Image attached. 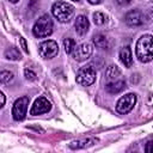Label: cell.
<instances>
[{"mask_svg":"<svg viewBox=\"0 0 153 153\" xmlns=\"http://www.w3.org/2000/svg\"><path fill=\"white\" fill-rule=\"evenodd\" d=\"M135 54L140 62L147 63L153 60V36L142 35L135 45Z\"/></svg>","mask_w":153,"mask_h":153,"instance_id":"obj_1","label":"cell"},{"mask_svg":"<svg viewBox=\"0 0 153 153\" xmlns=\"http://www.w3.org/2000/svg\"><path fill=\"white\" fill-rule=\"evenodd\" d=\"M51 13L60 23H68L74 14V7L65 1H56L51 6Z\"/></svg>","mask_w":153,"mask_h":153,"instance_id":"obj_2","label":"cell"},{"mask_svg":"<svg viewBox=\"0 0 153 153\" xmlns=\"http://www.w3.org/2000/svg\"><path fill=\"white\" fill-rule=\"evenodd\" d=\"M53 32V20L48 14L41 16L33 24L32 33L38 38H44L50 36Z\"/></svg>","mask_w":153,"mask_h":153,"instance_id":"obj_3","label":"cell"},{"mask_svg":"<svg viewBox=\"0 0 153 153\" xmlns=\"http://www.w3.org/2000/svg\"><path fill=\"white\" fill-rule=\"evenodd\" d=\"M96 78H97L96 69L91 66H85L78 71L75 80L81 86H90L96 81Z\"/></svg>","mask_w":153,"mask_h":153,"instance_id":"obj_4","label":"cell"},{"mask_svg":"<svg viewBox=\"0 0 153 153\" xmlns=\"http://www.w3.org/2000/svg\"><path fill=\"white\" fill-rule=\"evenodd\" d=\"M136 103V94L135 93H127L122 96L116 103V111L121 115H126L134 108Z\"/></svg>","mask_w":153,"mask_h":153,"instance_id":"obj_5","label":"cell"},{"mask_svg":"<svg viewBox=\"0 0 153 153\" xmlns=\"http://www.w3.org/2000/svg\"><path fill=\"white\" fill-rule=\"evenodd\" d=\"M38 53L43 59L50 60L59 54V45L53 39L43 41L38 47Z\"/></svg>","mask_w":153,"mask_h":153,"instance_id":"obj_6","label":"cell"},{"mask_svg":"<svg viewBox=\"0 0 153 153\" xmlns=\"http://www.w3.org/2000/svg\"><path fill=\"white\" fill-rule=\"evenodd\" d=\"M27 105H29L27 97H20L14 102L13 108H12V116L16 121H22L25 118V115L27 111Z\"/></svg>","mask_w":153,"mask_h":153,"instance_id":"obj_7","label":"cell"},{"mask_svg":"<svg viewBox=\"0 0 153 153\" xmlns=\"http://www.w3.org/2000/svg\"><path fill=\"white\" fill-rule=\"evenodd\" d=\"M51 109V104L50 102L45 98V97H38L35 103L32 104L31 109H30V115L32 116H37V115H42V114H47L49 112Z\"/></svg>","mask_w":153,"mask_h":153,"instance_id":"obj_8","label":"cell"},{"mask_svg":"<svg viewBox=\"0 0 153 153\" xmlns=\"http://www.w3.org/2000/svg\"><path fill=\"white\" fill-rule=\"evenodd\" d=\"M92 51H93V48H92V44L91 43H81L79 45H76L75 50L73 51V57L74 60L79 61V62H82V61H86L91 55H92Z\"/></svg>","mask_w":153,"mask_h":153,"instance_id":"obj_9","label":"cell"},{"mask_svg":"<svg viewBox=\"0 0 153 153\" xmlns=\"http://www.w3.org/2000/svg\"><path fill=\"white\" fill-rule=\"evenodd\" d=\"M124 22L129 26H140L145 22V16L139 10H131L124 16Z\"/></svg>","mask_w":153,"mask_h":153,"instance_id":"obj_10","label":"cell"},{"mask_svg":"<svg viewBox=\"0 0 153 153\" xmlns=\"http://www.w3.org/2000/svg\"><path fill=\"white\" fill-rule=\"evenodd\" d=\"M74 29H75V32L79 36H85L88 32V29H90V22L87 19V17L84 16V14L78 16L75 22H74Z\"/></svg>","mask_w":153,"mask_h":153,"instance_id":"obj_11","label":"cell"},{"mask_svg":"<svg viewBox=\"0 0 153 153\" xmlns=\"http://www.w3.org/2000/svg\"><path fill=\"white\" fill-rule=\"evenodd\" d=\"M97 142H98V139H96V137H86V139H80V140L72 141L68 145V147L71 149H82V148L91 147V146L96 145Z\"/></svg>","mask_w":153,"mask_h":153,"instance_id":"obj_12","label":"cell"},{"mask_svg":"<svg viewBox=\"0 0 153 153\" xmlns=\"http://www.w3.org/2000/svg\"><path fill=\"white\" fill-rule=\"evenodd\" d=\"M124 88H126V81L123 79H117V80L106 82L105 85V91L110 94H117L122 92Z\"/></svg>","mask_w":153,"mask_h":153,"instance_id":"obj_13","label":"cell"},{"mask_svg":"<svg viewBox=\"0 0 153 153\" xmlns=\"http://www.w3.org/2000/svg\"><path fill=\"white\" fill-rule=\"evenodd\" d=\"M120 61L126 68H130L133 66V54L129 45H126L120 50Z\"/></svg>","mask_w":153,"mask_h":153,"instance_id":"obj_14","label":"cell"},{"mask_svg":"<svg viewBox=\"0 0 153 153\" xmlns=\"http://www.w3.org/2000/svg\"><path fill=\"white\" fill-rule=\"evenodd\" d=\"M104 76H105L106 82L117 80V79H120V76H121V71H120V68H118L116 65H110V66L106 67L105 73H104Z\"/></svg>","mask_w":153,"mask_h":153,"instance_id":"obj_15","label":"cell"},{"mask_svg":"<svg viewBox=\"0 0 153 153\" xmlns=\"http://www.w3.org/2000/svg\"><path fill=\"white\" fill-rule=\"evenodd\" d=\"M92 42H93V44H94L97 48H99V49H108V48H109L108 38H106L104 35H102V33L94 35L93 38H92Z\"/></svg>","mask_w":153,"mask_h":153,"instance_id":"obj_16","label":"cell"},{"mask_svg":"<svg viewBox=\"0 0 153 153\" xmlns=\"http://www.w3.org/2000/svg\"><path fill=\"white\" fill-rule=\"evenodd\" d=\"M4 56L7 59V60H11V61H18L22 59V55L19 53V50L14 47H10L5 50L4 53Z\"/></svg>","mask_w":153,"mask_h":153,"instance_id":"obj_17","label":"cell"},{"mask_svg":"<svg viewBox=\"0 0 153 153\" xmlns=\"http://www.w3.org/2000/svg\"><path fill=\"white\" fill-rule=\"evenodd\" d=\"M63 48H65V51L67 54H73V51L75 50L76 48V43L73 38L68 37V38H65L63 39Z\"/></svg>","mask_w":153,"mask_h":153,"instance_id":"obj_18","label":"cell"},{"mask_svg":"<svg viewBox=\"0 0 153 153\" xmlns=\"http://www.w3.org/2000/svg\"><path fill=\"white\" fill-rule=\"evenodd\" d=\"M13 79H14V74L10 71H2L0 73V80L2 84H10L13 81Z\"/></svg>","mask_w":153,"mask_h":153,"instance_id":"obj_19","label":"cell"},{"mask_svg":"<svg viewBox=\"0 0 153 153\" xmlns=\"http://www.w3.org/2000/svg\"><path fill=\"white\" fill-rule=\"evenodd\" d=\"M93 22L96 25H103L106 22V16L102 12H94L93 13Z\"/></svg>","mask_w":153,"mask_h":153,"instance_id":"obj_20","label":"cell"},{"mask_svg":"<svg viewBox=\"0 0 153 153\" xmlns=\"http://www.w3.org/2000/svg\"><path fill=\"white\" fill-rule=\"evenodd\" d=\"M24 76H25V79L29 80V81L36 80V73H35L33 71L29 69V68H25V69H24Z\"/></svg>","mask_w":153,"mask_h":153,"instance_id":"obj_21","label":"cell"},{"mask_svg":"<svg viewBox=\"0 0 153 153\" xmlns=\"http://www.w3.org/2000/svg\"><path fill=\"white\" fill-rule=\"evenodd\" d=\"M19 43H20V45H22L23 50L27 54V53H29V49H27V45H26V41H25V38H24V37H19Z\"/></svg>","mask_w":153,"mask_h":153,"instance_id":"obj_22","label":"cell"},{"mask_svg":"<svg viewBox=\"0 0 153 153\" xmlns=\"http://www.w3.org/2000/svg\"><path fill=\"white\" fill-rule=\"evenodd\" d=\"M145 152L147 153H153V140L152 141H148L145 146Z\"/></svg>","mask_w":153,"mask_h":153,"instance_id":"obj_23","label":"cell"},{"mask_svg":"<svg viewBox=\"0 0 153 153\" xmlns=\"http://www.w3.org/2000/svg\"><path fill=\"white\" fill-rule=\"evenodd\" d=\"M145 18H146L148 22H153V7H152V8H149V10L146 12Z\"/></svg>","mask_w":153,"mask_h":153,"instance_id":"obj_24","label":"cell"},{"mask_svg":"<svg viewBox=\"0 0 153 153\" xmlns=\"http://www.w3.org/2000/svg\"><path fill=\"white\" fill-rule=\"evenodd\" d=\"M0 98H1V108L5 105V94H4V92H0Z\"/></svg>","mask_w":153,"mask_h":153,"instance_id":"obj_25","label":"cell"},{"mask_svg":"<svg viewBox=\"0 0 153 153\" xmlns=\"http://www.w3.org/2000/svg\"><path fill=\"white\" fill-rule=\"evenodd\" d=\"M117 1V4H120V5H127V4H129L131 0H116Z\"/></svg>","mask_w":153,"mask_h":153,"instance_id":"obj_26","label":"cell"},{"mask_svg":"<svg viewBox=\"0 0 153 153\" xmlns=\"http://www.w3.org/2000/svg\"><path fill=\"white\" fill-rule=\"evenodd\" d=\"M90 4H92V5H98V4H100L103 0H87Z\"/></svg>","mask_w":153,"mask_h":153,"instance_id":"obj_27","label":"cell"},{"mask_svg":"<svg viewBox=\"0 0 153 153\" xmlns=\"http://www.w3.org/2000/svg\"><path fill=\"white\" fill-rule=\"evenodd\" d=\"M8 1H10V2H12V4H16V2H18L19 0H8Z\"/></svg>","mask_w":153,"mask_h":153,"instance_id":"obj_28","label":"cell"},{"mask_svg":"<svg viewBox=\"0 0 153 153\" xmlns=\"http://www.w3.org/2000/svg\"><path fill=\"white\" fill-rule=\"evenodd\" d=\"M72 1H79V0H72Z\"/></svg>","mask_w":153,"mask_h":153,"instance_id":"obj_29","label":"cell"}]
</instances>
